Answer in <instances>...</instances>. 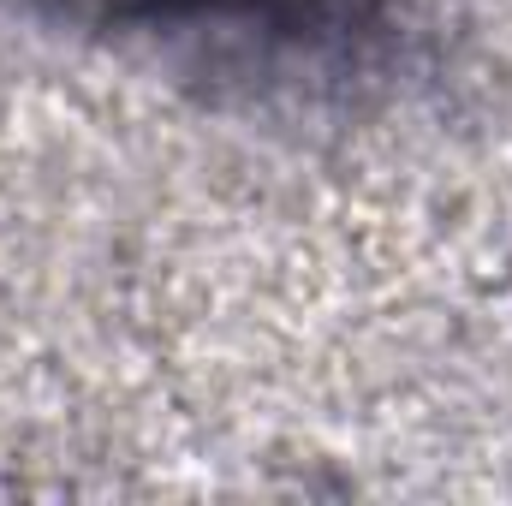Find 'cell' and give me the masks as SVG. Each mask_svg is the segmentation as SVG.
<instances>
[{"label":"cell","mask_w":512,"mask_h":506,"mask_svg":"<svg viewBox=\"0 0 512 506\" xmlns=\"http://www.w3.org/2000/svg\"><path fill=\"white\" fill-rule=\"evenodd\" d=\"M12 6L66 30H197L221 0H12Z\"/></svg>","instance_id":"1"}]
</instances>
